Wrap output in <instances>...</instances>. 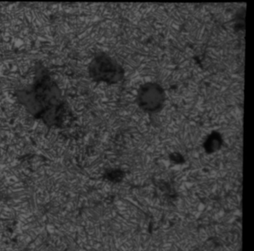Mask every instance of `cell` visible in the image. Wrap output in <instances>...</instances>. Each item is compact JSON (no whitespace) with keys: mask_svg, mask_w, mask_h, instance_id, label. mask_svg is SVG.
<instances>
[{"mask_svg":"<svg viewBox=\"0 0 254 251\" xmlns=\"http://www.w3.org/2000/svg\"><path fill=\"white\" fill-rule=\"evenodd\" d=\"M220 144H221V141L218 135H212L206 142V150L211 151H215L219 148Z\"/></svg>","mask_w":254,"mask_h":251,"instance_id":"cell-4","label":"cell"},{"mask_svg":"<svg viewBox=\"0 0 254 251\" xmlns=\"http://www.w3.org/2000/svg\"><path fill=\"white\" fill-rule=\"evenodd\" d=\"M165 99L164 90L157 83H145L138 91V105L142 110L148 112H155L161 109Z\"/></svg>","mask_w":254,"mask_h":251,"instance_id":"cell-3","label":"cell"},{"mask_svg":"<svg viewBox=\"0 0 254 251\" xmlns=\"http://www.w3.org/2000/svg\"><path fill=\"white\" fill-rule=\"evenodd\" d=\"M89 74L95 81L116 83L124 76V70L121 65L111 56L105 53L96 55L89 65Z\"/></svg>","mask_w":254,"mask_h":251,"instance_id":"cell-2","label":"cell"},{"mask_svg":"<svg viewBox=\"0 0 254 251\" xmlns=\"http://www.w3.org/2000/svg\"><path fill=\"white\" fill-rule=\"evenodd\" d=\"M35 69L32 83L16 91L14 96L37 120L50 127H62L70 115L69 105L48 68L38 62Z\"/></svg>","mask_w":254,"mask_h":251,"instance_id":"cell-1","label":"cell"}]
</instances>
